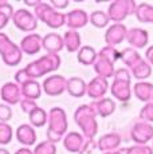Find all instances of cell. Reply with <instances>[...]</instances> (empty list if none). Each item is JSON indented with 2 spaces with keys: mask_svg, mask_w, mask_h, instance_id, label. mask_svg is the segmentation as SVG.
I'll list each match as a JSON object with an SVG mask.
<instances>
[{
  "mask_svg": "<svg viewBox=\"0 0 153 154\" xmlns=\"http://www.w3.org/2000/svg\"><path fill=\"white\" fill-rule=\"evenodd\" d=\"M61 67V56L58 54H46L42 58L28 63L24 67V71L30 79L36 81L50 72H54Z\"/></svg>",
  "mask_w": 153,
  "mask_h": 154,
  "instance_id": "1",
  "label": "cell"
},
{
  "mask_svg": "<svg viewBox=\"0 0 153 154\" xmlns=\"http://www.w3.org/2000/svg\"><path fill=\"white\" fill-rule=\"evenodd\" d=\"M74 121L82 130V135L87 140H94L98 133L97 114L90 105H81L74 112Z\"/></svg>",
  "mask_w": 153,
  "mask_h": 154,
  "instance_id": "2",
  "label": "cell"
},
{
  "mask_svg": "<svg viewBox=\"0 0 153 154\" xmlns=\"http://www.w3.org/2000/svg\"><path fill=\"white\" fill-rule=\"evenodd\" d=\"M48 129H47V141L57 143L63 138L67 131L69 122H67L66 111L62 107H52L48 111Z\"/></svg>",
  "mask_w": 153,
  "mask_h": 154,
  "instance_id": "3",
  "label": "cell"
},
{
  "mask_svg": "<svg viewBox=\"0 0 153 154\" xmlns=\"http://www.w3.org/2000/svg\"><path fill=\"white\" fill-rule=\"evenodd\" d=\"M35 16L50 28H61L66 24V14L57 11L51 4L42 2L35 8Z\"/></svg>",
  "mask_w": 153,
  "mask_h": 154,
  "instance_id": "4",
  "label": "cell"
},
{
  "mask_svg": "<svg viewBox=\"0 0 153 154\" xmlns=\"http://www.w3.org/2000/svg\"><path fill=\"white\" fill-rule=\"evenodd\" d=\"M0 56L7 66L14 67L22 62L23 51L4 32H0Z\"/></svg>",
  "mask_w": 153,
  "mask_h": 154,
  "instance_id": "5",
  "label": "cell"
},
{
  "mask_svg": "<svg viewBox=\"0 0 153 154\" xmlns=\"http://www.w3.org/2000/svg\"><path fill=\"white\" fill-rule=\"evenodd\" d=\"M137 10V3L134 0H116L108 8V16L111 22L121 23L128 16L134 15Z\"/></svg>",
  "mask_w": 153,
  "mask_h": 154,
  "instance_id": "6",
  "label": "cell"
},
{
  "mask_svg": "<svg viewBox=\"0 0 153 154\" xmlns=\"http://www.w3.org/2000/svg\"><path fill=\"white\" fill-rule=\"evenodd\" d=\"M12 22L15 24L16 28H19L20 31L24 32H30L34 34V31L38 27V19L34 14H31L28 10L26 8H19L17 11H15L12 16Z\"/></svg>",
  "mask_w": 153,
  "mask_h": 154,
  "instance_id": "7",
  "label": "cell"
},
{
  "mask_svg": "<svg viewBox=\"0 0 153 154\" xmlns=\"http://www.w3.org/2000/svg\"><path fill=\"white\" fill-rule=\"evenodd\" d=\"M67 79L63 75H50L43 81L42 88L48 97H59L66 91Z\"/></svg>",
  "mask_w": 153,
  "mask_h": 154,
  "instance_id": "8",
  "label": "cell"
},
{
  "mask_svg": "<svg viewBox=\"0 0 153 154\" xmlns=\"http://www.w3.org/2000/svg\"><path fill=\"white\" fill-rule=\"evenodd\" d=\"M130 138L136 145H146L149 141H153V126L152 123L138 121L130 130Z\"/></svg>",
  "mask_w": 153,
  "mask_h": 154,
  "instance_id": "9",
  "label": "cell"
},
{
  "mask_svg": "<svg viewBox=\"0 0 153 154\" xmlns=\"http://www.w3.org/2000/svg\"><path fill=\"white\" fill-rule=\"evenodd\" d=\"M109 82L108 79L101 78V76H95L92 81L87 83V91L86 95L89 98H92L93 100H99L102 98H105V94L109 90Z\"/></svg>",
  "mask_w": 153,
  "mask_h": 154,
  "instance_id": "10",
  "label": "cell"
},
{
  "mask_svg": "<svg viewBox=\"0 0 153 154\" xmlns=\"http://www.w3.org/2000/svg\"><path fill=\"white\" fill-rule=\"evenodd\" d=\"M0 98L3 102L8 106L17 105L22 98V91H20V86L15 82H7L2 86L0 88Z\"/></svg>",
  "mask_w": 153,
  "mask_h": 154,
  "instance_id": "11",
  "label": "cell"
},
{
  "mask_svg": "<svg viewBox=\"0 0 153 154\" xmlns=\"http://www.w3.org/2000/svg\"><path fill=\"white\" fill-rule=\"evenodd\" d=\"M126 34H128V28L122 23H114L105 32V42L106 46L116 47L120 43H122L126 39Z\"/></svg>",
  "mask_w": 153,
  "mask_h": 154,
  "instance_id": "12",
  "label": "cell"
},
{
  "mask_svg": "<svg viewBox=\"0 0 153 154\" xmlns=\"http://www.w3.org/2000/svg\"><path fill=\"white\" fill-rule=\"evenodd\" d=\"M110 93L120 102H129L132 98V85L130 81L114 79L110 86Z\"/></svg>",
  "mask_w": 153,
  "mask_h": 154,
  "instance_id": "13",
  "label": "cell"
},
{
  "mask_svg": "<svg viewBox=\"0 0 153 154\" xmlns=\"http://www.w3.org/2000/svg\"><path fill=\"white\" fill-rule=\"evenodd\" d=\"M126 40H128V43L132 46V48H134V50L144 48V47H146L149 43V34L146 29L140 28V27H134V28L128 29Z\"/></svg>",
  "mask_w": 153,
  "mask_h": 154,
  "instance_id": "14",
  "label": "cell"
},
{
  "mask_svg": "<svg viewBox=\"0 0 153 154\" xmlns=\"http://www.w3.org/2000/svg\"><path fill=\"white\" fill-rule=\"evenodd\" d=\"M20 50L23 51V54L27 55H35L43 48V38L39 34H28L27 36H24L20 42Z\"/></svg>",
  "mask_w": 153,
  "mask_h": 154,
  "instance_id": "15",
  "label": "cell"
},
{
  "mask_svg": "<svg viewBox=\"0 0 153 154\" xmlns=\"http://www.w3.org/2000/svg\"><path fill=\"white\" fill-rule=\"evenodd\" d=\"M89 23V15L86 14V11L81 10H73L70 12L66 14V26L69 29H79L83 28L85 26Z\"/></svg>",
  "mask_w": 153,
  "mask_h": 154,
  "instance_id": "16",
  "label": "cell"
},
{
  "mask_svg": "<svg viewBox=\"0 0 153 154\" xmlns=\"http://www.w3.org/2000/svg\"><path fill=\"white\" fill-rule=\"evenodd\" d=\"M86 142V138L78 131H70L64 135L63 138V146L67 152L70 153H82L83 145Z\"/></svg>",
  "mask_w": 153,
  "mask_h": 154,
  "instance_id": "17",
  "label": "cell"
},
{
  "mask_svg": "<svg viewBox=\"0 0 153 154\" xmlns=\"http://www.w3.org/2000/svg\"><path fill=\"white\" fill-rule=\"evenodd\" d=\"M121 141H122L121 135L118 133H108V134H104L97 141V147L104 153L114 152V150H117L120 147Z\"/></svg>",
  "mask_w": 153,
  "mask_h": 154,
  "instance_id": "18",
  "label": "cell"
},
{
  "mask_svg": "<svg viewBox=\"0 0 153 154\" xmlns=\"http://www.w3.org/2000/svg\"><path fill=\"white\" fill-rule=\"evenodd\" d=\"M63 36L57 32H50L43 36V48L47 51V54H58L63 50Z\"/></svg>",
  "mask_w": 153,
  "mask_h": 154,
  "instance_id": "19",
  "label": "cell"
},
{
  "mask_svg": "<svg viewBox=\"0 0 153 154\" xmlns=\"http://www.w3.org/2000/svg\"><path fill=\"white\" fill-rule=\"evenodd\" d=\"M16 140L19 143L24 145V147H28L36 142V131L31 125L23 123L16 129Z\"/></svg>",
  "mask_w": 153,
  "mask_h": 154,
  "instance_id": "20",
  "label": "cell"
},
{
  "mask_svg": "<svg viewBox=\"0 0 153 154\" xmlns=\"http://www.w3.org/2000/svg\"><path fill=\"white\" fill-rule=\"evenodd\" d=\"M90 106L95 111L97 117L101 118H106L116 111V102L111 98H102L99 100H94Z\"/></svg>",
  "mask_w": 153,
  "mask_h": 154,
  "instance_id": "21",
  "label": "cell"
},
{
  "mask_svg": "<svg viewBox=\"0 0 153 154\" xmlns=\"http://www.w3.org/2000/svg\"><path fill=\"white\" fill-rule=\"evenodd\" d=\"M66 91L74 98H82L87 91V83L79 76H73L67 79Z\"/></svg>",
  "mask_w": 153,
  "mask_h": 154,
  "instance_id": "22",
  "label": "cell"
},
{
  "mask_svg": "<svg viewBox=\"0 0 153 154\" xmlns=\"http://www.w3.org/2000/svg\"><path fill=\"white\" fill-rule=\"evenodd\" d=\"M20 91H22V97L24 99L36 100L42 95V85L38 81H28L24 85L20 86Z\"/></svg>",
  "mask_w": 153,
  "mask_h": 154,
  "instance_id": "23",
  "label": "cell"
},
{
  "mask_svg": "<svg viewBox=\"0 0 153 154\" xmlns=\"http://www.w3.org/2000/svg\"><path fill=\"white\" fill-rule=\"evenodd\" d=\"M133 93L134 97L141 100V102H152L153 98V85L149 83V82H137L136 85L133 86Z\"/></svg>",
  "mask_w": 153,
  "mask_h": 154,
  "instance_id": "24",
  "label": "cell"
},
{
  "mask_svg": "<svg viewBox=\"0 0 153 154\" xmlns=\"http://www.w3.org/2000/svg\"><path fill=\"white\" fill-rule=\"evenodd\" d=\"M93 67H94V71L97 72V76H101V78H105V79L114 76V72H116L114 63H111V62H109L104 58H99V56L94 62Z\"/></svg>",
  "mask_w": 153,
  "mask_h": 154,
  "instance_id": "25",
  "label": "cell"
},
{
  "mask_svg": "<svg viewBox=\"0 0 153 154\" xmlns=\"http://www.w3.org/2000/svg\"><path fill=\"white\" fill-rule=\"evenodd\" d=\"M64 48L69 52H78L81 50V35L75 29H67L63 35Z\"/></svg>",
  "mask_w": 153,
  "mask_h": 154,
  "instance_id": "26",
  "label": "cell"
},
{
  "mask_svg": "<svg viewBox=\"0 0 153 154\" xmlns=\"http://www.w3.org/2000/svg\"><path fill=\"white\" fill-rule=\"evenodd\" d=\"M76 58H78V62L83 66H90V64H94V62L98 58V52L93 48L92 46H82L81 50L76 54Z\"/></svg>",
  "mask_w": 153,
  "mask_h": 154,
  "instance_id": "27",
  "label": "cell"
},
{
  "mask_svg": "<svg viewBox=\"0 0 153 154\" xmlns=\"http://www.w3.org/2000/svg\"><path fill=\"white\" fill-rule=\"evenodd\" d=\"M130 72H132V76L136 78L138 82H144L146 78H149L152 75V66L146 60L141 59L136 66L130 70Z\"/></svg>",
  "mask_w": 153,
  "mask_h": 154,
  "instance_id": "28",
  "label": "cell"
},
{
  "mask_svg": "<svg viewBox=\"0 0 153 154\" xmlns=\"http://www.w3.org/2000/svg\"><path fill=\"white\" fill-rule=\"evenodd\" d=\"M120 59L123 62V64H126V67H128L129 70H132L142 58H141V55L138 54L137 50L132 48V47H126V48H123L121 51Z\"/></svg>",
  "mask_w": 153,
  "mask_h": 154,
  "instance_id": "29",
  "label": "cell"
},
{
  "mask_svg": "<svg viewBox=\"0 0 153 154\" xmlns=\"http://www.w3.org/2000/svg\"><path fill=\"white\" fill-rule=\"evenodd\" d=\"M28 119H30V125L32 127H42L48 121V112L43 110L42 107H36L28 114Z\"/></svg>",
  "mask_w": 153,
  "mask_h": 154,
  "instance_id": "30",
  "label": "cell"
},
{
  "mask_svg": "<svg viewBox=\"0 0 153 154\" xmlns=\"http://www.w3.org/2000/svg\"><path fill=\"white\" fill-rule=\"evenodd\" d=\"M136 17L141 23H153V5L148 3H141L137 4L136 10Z\"/></svg>",
  "mask_w": 153,
  "mask_h": 154,
  "instance_id": "31",
  "label": "cell"
},
{
  "mask_svg": "<svg viewBox=\"0 0 153 154\" xmlns=\"http://www.w3.org/2000/svg\"><path fill=\"white\" fill-rule=\"evenodd\" d=\"M89 22L92 23L94 27L104 28L109 24L110 19H109L108 14L104 12V11H94V12H92V15L89 16Z\"/></svg>",
  "mask_w": 153,
  "mask_h": 154,
  "instance_id": "32",
  "label": "cell"
},
{
  "mask_svg": "<svg viewBox=\"0 0 153 154\" xmlns=\"http://www.w3.org/2000/svg\"><path fill=\"white\" fill-rule=\"evenodd\" d=\"M98 56L99 58L106 59V60L111 62V63H116V62L120 59V56H121V52L117 51L116 47L105 46L104 48H101V51L98 52Z\"/></svg>",
  "mask_w": 153,
  "mask_h": 154,
  "instance_id": "33",
  "label": "cell"
},
{
  "mask_svg": "<svg viewBox=\"0 0 153 154\" xmlns=\"http://www.w3.org/2000/svg\"><path fill=\"white\" fill-rule=\"evenodd\" d=\"M32 153L34 154H57V146H55V143L46 140V141L40 142V143H38L35 146V149L32 150Z\"/></svg>",
  "mask_w": 153,
  "mask_h": 154,
  "instance_id": "34",
  "label": "cell"
},
{
  "mask_svg": "<svg viewBox=\"0 0 153 154\" xmlns=\"http://www.w3.org/2000/svg\"><path fill=\"white\" fill-rule=\"evenodd\" d=\"M12 127L8 123L0 122V145H8L12 141Z\"/></svg>",
  "mask_w": 153,
  "mask_h": 154,
  "instance_id": "35",
  "label": "cell"
},
{
  "mask_svg": "<svg viewBox=\"0 0 153 154\" xmlns=\"http://www.w3.org/2000/svg\"><path fill=\"white\" fill-rule=\"evenodd\" d=\"M138 118L142 122H148L153 123V102H148L144 105V107L140 110Z\"/></svg>",
  "mask_w": 153,
  "mask_h": 154,
  "instance_id": "36",
  "label": "cell"
},
{
  "mask_svg": "<svg viewBox=\"0 0 153 154\" xmlns=\"http://www.w3.org/2000/svg\"><path fill=\"white\" fill-rule=\"evenodd\" d=\"M125 154H153V149L148 145H134L132 147L123 149Z\"/></svg>",
  "mask_w": 153,
  "mask_h": 154,
  "instance_id": "37",
  "label": "cell"
},
{
  "mask_svg": "<svg viewBox=\"0 0 153 154\" xmlns=\"http://www.w3.org/2000/svg\"><path fill=\"white\" fill-rule=\"evenodd\" d=\"M12 118V109L5 103H0V122L7 123Z\"/></svg>",
  "mask_w": 153,
  "mask_h": 154,
  "instance_id": "38",
  "label": "cell"
},
{
  "mask_svg": "<svg viewBox=\"0 0 153 154\" xmlns=\"http://www.w3.org/2000/svg\"><path fill=\"white\" fill-rule=\"evenodd\" d=\"M36 107H39V106L35 103V100L24 99V98L20 100V109H22V111L26 112V114H30V112H31L32 110H35Z\"/></svg>",
  "mask_w": 153,
  "mask_h": 154,
  "instance_id": "39",
  "label": "cell"
},
{
  "mask_svg": "<svg viewBox=\"0 0 153 154\" xmlns=\"http://www.w3.org/2000/svg\"><path fill=\"white\" fill-rule=\"evenodd\" d=\"M114 79H121V81H132V72L129 69H118L114 72Z\"/></svg>",
  "mask_w": 153,
  "mask_h": 154,
  "instance_id": "40",
  "label": "cell"
},
{
  "mask_svg": "<svg viewBox=\"0 0 153 154\" xmlns=\"http://www.w3.org/2000/svg\"><path fill=\"white\" fill-rule=\"evenodd\" d=\"M0 12L4 14L5 16H8L10 19H12L14 14H15V11H14L12 5L10 4V3L7 2H0Z\"/></svg>",
  "mask_w": 153,
  "mask_h": 154,
  "instance_id": "41",
  "label": "cell"
},
{
  "mask_svg": "<svg viewBox=\"0 0 153 154\" xmlns=\"http://www.w3.org/2000/svg\"><path fill=\"white\" fill-rule=\"evenodd\" d=\"M97 147V143H95V141L94 140H87L86 138V142H85V145H83V149H82V153L81 154H89V153H92L94 149Z\"/></svg>",
  "mask_w": 153,
  "mask_h": 154,
  "instance_id": "42",
  "label": "cell"
},
{
  "mask_svg": "<svg viewBox=\"0 0 153 154\" xmlns=\"http://www.w3.org/2000/svg\"><path fill=\"white\" fill-rule=\"evenodd\" d=\"M50 4H51L57 11H59V10H64V8H67L70 3H69V0H51Z\"/></svg>",
  "mask_w": 153,
  "mask_h": 154,
  "instance_id": "43",
  "label": "cell"
},
{
  "mask_svg": "<svg viewBox=\"0 0 153 154\" xmlns=\"http://www.w3.org/2000/svg\"><path fill=\"white\" fill-rule=\"evenodd\" d=\"M145 60L148 62L151 66H153V46H149L145 51Z\"/></svg>",
  "mask_w": 153,
  "mask_h": 154,
  "instance_id": "44",
  "label": "cell"
},
{
  "mask_svg": "<svg viewBox=\"0 0 153 154\" xmlns=\"http://www.w3.org/2000/svg\"><path fill=\"white\" fill-rule=\"evenodd\" d=\"M10 20H11L10 17L5 16L4 14L0 12V29H3V28L7 27V24H8V22H10Z\"/></svg>",
  "mask_w": 153,
  "mask_h": 154,
  "instance_id": "45",
  "label": "cell"
},
{
  "mask_svg": "<svg viewBox=\"0 0 153 154\" xmlns=\"http://www.w3.org/2000/svg\"><path fill=\"white\" fill-rule=\"evenodd\" d=\"M40 3H42V2H39V0H31V2H30V0H26L24 4L27 5V7H32L35 10V8H36L38 5L40 4Z\"/></svg>",
  "mask_w": 153,
  "mask_h": 154,
  "instance_id": "46",
  "label": "cell"
},
{
  "mask_svg": "<svg viewBox=\"0 0 153 154\" xmlns=\"http://www.w3.org/2000/svg\"><path fill=\"white\" fill-rule=\"evenodd\" d=\"M15 154H34V153H32V150L28 149V147H20L19 150H16Z\"/></svg>",
  "mask_w": 153,
  "mask_h": 154,
  "instance_id": "47",
  "label": "cell"
},
{
  "mask_svg": "<svg viewBox=\"0 0 153 154\" xmlns=\"http://www.w3.org/2000/svg\"><path fill=\"white\" fill-rule=\"evenodd\" d=\"M122 150H114V152H108V153H104V154H122Z\"/></svg>",
  "mask_w": 153,
  "mask_h": 154,
  "instance_id": "48",
  "label": "cell"
},
{
  "mask_svg": "<svg viewBox=\"0 0 153 154\" xmlns=\"http://www.w3.org/2000/svg\"><path fill=\"white\" fill-rule=\"evenodd\" d=\"M0 154H10V152H8L7 149H4V147H2V149H0Z\"/></svg>",
  "mask_w": 153,
  "mask_h": 154,
  "instance_id": "49",
  "label": "cell"
},
{
  "mask_svg": "<svg viewBox=\"0 0 153 154\" xmlns=\"http://www.w3.org/2000/svg\"><path fill=\"white\" fill-rule=\"evenodd\" d=\"M152 149H153V145H152Z\"/></svg>",
  "mask_w": 153,
  "mask_h": 154,
  "instance_id": "50",
  "label": "cell"
},
{
  "mask_svg": "<svg viewBox=\"0 0 153 154\" xmlns=\"http://www.w3.org/2000/svg\"><path fill=\"white\" fill-rule=\"evenodd\" d=\"M152 100H153V98H152Z\"/></svg>",
  "mask_w": 153,
  "mask_h": 154,
  "instance_id": "51",
  "label": "cell"
}]
</instances>
